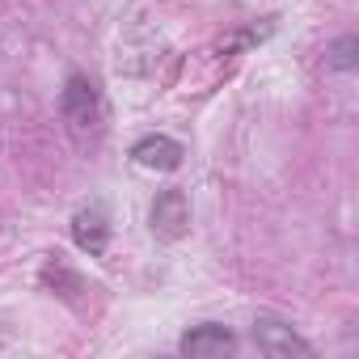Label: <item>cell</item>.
I'll return each instance as SVG.
<instances>
[{"instance_id":"1","label":"cell","mask_w":359,"mask_h":359,"mask_svg":"<svg viewBox=\"0 0 359 359\" xmlns=\"http://www.w3.org/2000/svg\"><path fill=\"white\" fill-rule=\"evenodd\" d=\"M60 114L68 118L72 131H93L102 123V93L89 76H68L64 81V93H60Z\"/></svg>"},{"instance_id":"2","label":"cell","mask_w":359,"mask_h":359,"mask_svg":"<svg viewBox=\"0 0 359 359\" xmlns=\"http://www.w3.org/2000/svg\"><path fill=\"white\" fill-rule=\"evenodd\" d=\"M254 342H258V351L271 355V359H292V355H296V359H309V355H313V346H309L287 321L266 317V313L254 321Z\"/></svg>"},{"instance_id":"3","label":"cell","mask_w":359,"mask_h":359,"mask_svg":"<svg viewBox=\"0 0 359 359\" xmlns=\"http://www.w3.org/2000/svg\"><path fill=\"white\" fill-rule=\"evenodd\" d=\"M187 229H191V203H187V195L173 191V187L161 191L152 199V233L165 237V241H177V237H187Z\"/></svg>"},{"instance_id":"4","label":"cell","mask_w":359,"mask_h":359,"mask_svg":"<svg viewBox=\"0 0 359 359\" xmlns=\"http://www.w3.org/2000/svg\"><path fill=\"white\" fill-rule=\"evenodd\" d=\"M233 346H237L233 330H229V325H216V321H203V325L187 330L182 342H177V351L191 355V359H220V355H229Z\"/></svg>"},{"instance_id":"5","label":"cell","mask_w":359,"mask_h":359,"mask_svg":"<svg viewBox=\"0 0 359 359\" xmlns=\"http://www.w3.org/2000/svg\"><path fill=\"white\" fill-rule=\"evenodd\" d=\"M131 156L144 169H177L182 165V144L169 140V135H144V140H135Z\"/></svg>"},{"instance_id":"6","label":"cell","mask_w":359,"mask_h":359,"mask_svg":"<svg viewBox=\"0 0 359 359\" xmlns=\"http://www.w3.org/2000/svg\"><path fill=\"white\" fill-rule=\"evenodd\" d=\"M72 241L85 250V254H102L106 250V241H110V224H106V212L102 208H85V212H76L72 216Z\"/></svg>"},{"instance_id":"7","label":"cell","mask_w":359,"mask_h":359,"mask_svg":"<svg viewBox=\"0 0 359 359\" xmlns=\"http://www.w3.org/2000/svg\"><path fill=\"white\" fill-rule=\"evenodd\" d=\"M355 51H359V39H338L334 47H330V68H338V72H351L355 68Z\"/></svg>"}]
</instances>
